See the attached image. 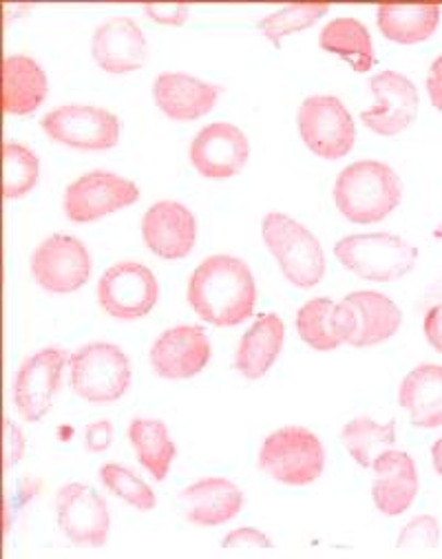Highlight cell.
I'll use <instances>...</instances> for the list:
<instances>
[{"label":"cell","instance_id":"obj_32","mask_svg":"<svg viewBox=\"0 0 442 559\" xmlns=\"http://www.w3.org/2000/svg\"><path fill=\"white\" fill-rule=\"evenodd\" d=\"M100 483L120 500L131 504L138 511H153L155 509V493L153 489L138 478L129 467L118 462H109L100 467Z\"/></svg>","mask_w":442,"mask_h":559},{"label":"cell","instance_id":"obj_19","mask_svg":"<svg viewBox=\"0 0 442 559\" xmlns=\"http://www.w3.org/2000/svg\"><path fill=\"white\" fill-rule=\"evenodd\" d=\"M222 96V88L187 73H159L153 80L157 109L175 122H193L208 116Z\"/></svg>","mask_w":442,"mask_h":559},{"label":"cell","instance_id":"obj_33","mask_svg":"<svg viewBox=\"0 0 442 559\" xmlns=\"http://www.w3.org/2000/svg\"><path fill=\"white\" fill-rule=\"evenodd\" d=\"M327 12H330L327 5H290V8L273 12L271 16H265L259 23V29L265 38L273 40L275 45H279L282 38L312 27Z\"/></svg>","mask_w":442,"mask_h":559},{"label":"cell","instance_id":"obj_25","mask_svg":"<svg viewBox=\"0 0 442 559\" xmlns=\"http://www.w3.org/2000/svg\"><path fill=\"white\" fill-rule=\"evenodd\" d=\"M45 69L29 56H8L3 64V107L8 116H32L47 98Z\"/></svg>","mask_w":442,"mask_h":559},{"label":"cell","instance_id":"obj_24","mask_svg":"<svg viewBox=\"0 0 442 559\" xmlns=\"http://www.w3.org/2000/svg\"><path fill=\"white\" fill-rule=\"evenodd\" d=\"M398 403L418 429L442 427V365H418L403 379Z\"/></svg>","mask_w":442,"mask_h":559},{"label":"cell","instance_id":"obj_40","mask_svg":"<svg viewBox=\"0 0 442 559\" xmlns=\"http://www.w3.org/2000/svg\"><path fill=\"white\" fill-rule=\"evenodd\" d=\"M427 93H429V100H431L433 109L442 114V56H438L429 67Z\"/></svg>","mask_w":442,"mask_h":559},{"label":"cell","instance_id":"obj_37","mask_svg":"<svg viewBox=\"0 0 442 559\" xmlns=\"http://www.w3.org/2000/svg\"><path fill=\"white\" fill-rule=\"evenodd\" d=\"M146 16L159 25H170V27H180L189 21V14H191V8L189 5H168V3H162V5H146L144 8Z\"/></svg>","mask_w":442,"mask_h":559},{"label":"cell","instance_id":"obj_1","mask_svg":"<svg viewBox=\"0 0 442 559\" xmlns=\"http://www.w3.org/2000/svg\"><path fill=\"white\" fill-rule=\"evenodd\" d=\"M187 297L202 321L215 328H235L254 312V276L241 259L213 254L191 274Z\"/></svg>","mask_w":442,"mask_h":559},{"label":"cell","instance_id":"obj_29","mask_svg":"<svg viewBox=\"0 0 442 559\" xmlns=\"http://www.w3.org/2000/svg\"><path fill=\"white\" fill-rule=\"evenodd\" d=\"M129 442L138 462L157 480H166L170 464L177 455V447L168 433V427L155 418H135L129 425Z\"/></svg>","mask_w":442,"mask_h":559},{"label":"cell","instance_id":"obj_12","mask_svg":"<svg viewBox=\"0 0 442 559\" xmlns=\"http://www.w3.org/2000/svg\"><path fill=\"white\" fill-rule=\"evenodd\" d=\"M56 518L62 535L80 548H103L111 535V513L88 485L71 483L56 493Z\"/></svg>","mask_w":442,"mask_h":559},{"label":"cell","instance_id":"obj_16","mask_svg":"<svg viewBox=\"0 0 442 559\" xmlns=\"http://www.w3.org/2000/svg\"><path fill=\"white\" fill-rule=\"evenodd\" d=\"M213 354L208 334L198 325H175L162 332L151 347L153 371L168 381L198 377Z\"/></svg>","mask_w":442,"mask_h":559},{"label":"cell","instance_id":"obj_38","mask_svg":"<svg viewBox=\"0 0 442 559\" xmlns=\"http://www.w3.org/2000/svg\"><path fill=\"white\" fill-rule=\"evenodd\" d=\"M25 455V436L23 431L8 418L5 420V469L10 472Z\"/></svg>","mask_w":442,"mask_h":559},{"label":"cell","instance_id":"obj_21","mask_svg":"<svg viewBox=\"0 0 442 559\" xmlns=\"http://www.w3.org/2000/svg\"><path fill=\"white\" fill-rule=\"evenodd\" d=\"M372 472V498L377 509L387 518L403 515L418 496V472L414 457L405 451L390 449L377 457Z\"/></svg>","mask_w":442,"mask_h":559},{"label":"cell","instance_id":"obj_3","mask_svg":"<svg viewBox=\"0 0 442 559\" xmlns=\"http://www.w3.org/2000/svg\"><path fill=\"white\" fill-rule=\"evenodd\" d=\"M261 237L295 288L310 290L323 282V246L303 224L284 213H268L261 224Z\"/></svg>","mask_w":442,"mask_h":559},{"label":"cell","instance_id":"obj_35","mask_svg":"<svg viewBox=\"0 0 442 559\" xmlns=\"http://www.w3.org/2000/svg\"><path fill=\"white\" fill-rule=\"evenodd\" d=\"M224 548H275L273 539L261 533L259 528H252V526H241V528H235L230 531L224 542H222Z\"/></svg>","mask_w":442,"mask_h":559},{"label":"cell","instance_id":"obj_4","mask_svg":"<svg viewBox=\"0 0 442 559\" xmlns=\"http://www.w3.org/2000/svg\"><path fill=\"white\" fill-rule=\"evenodd\" d=\"M334 254L345 270L374 284L398 282L418 261L416 246L390 233L347 235L336 241Z\"/></svg>","mask_w":442,"mask_h":559},{"label":"cell","instance_id":"obj_27","mask_svg":"<svg viewBox=\"0 0 442 559\" xmlns=\"http://www.w3.org/2000/svg\"><path fill=\"white\" fill-rule=\"evenodd\" d=\"M319 43L327 53L343 58L357 73H368L377 64L372 36L357 19L345 16L330 21L321 32Z\"/></svg>","mask_w":442,"mask_h":559},{"label":"cell","instance_id":"obj_30","mask_svg":"<svg viewBox=\"0 0 442 559\" xmlns=\"http://www.w3.org/2000/svg\"><path fill=\"white\" fill-rule=\"evenodd\" d=\"M341 442L351 460L363 469H372L377 457L396 444V423H377L372 418H354L341 431Z\"/></svg>","mask_w":442,"mask_h":559},{"label":"cell","instance_id":"obj_8","mask_svg":"<svg viewBox=\"0 0 442 559\" xmlns=\"http://www.w3.org/2000/svg\"><path fill=\"white\" fill-rule=\"evenodd\" d=\"M138 200L140 189L131 179L107 170H92L67 186L62 209L69 222L92 224L133 206Z\"/></svg>","mask_w":442,"mask_h":559},{"label":"cell","instance_id":"obj_36","mask_svg":"<svg viewBox=\"0 0 442 559\" xmlns=\"http://www.w3.org/2000/svg\"><path fill=\"white\" fill-rule=\"evenodd\" d=\"M114 423L111 420H98L84 429V447L92 453H105L114 444Z\"/></svg>","mask_w":442,"mask_h":559},{"label":"cell","instance_id":"obj_39","mask_svg":"<svg viewBox=\"0 0 442 559\" xmlns=\"http://www.w3.org/2000/svg\"><path fill=\"white\" fill-rule=\"evenodd\" d=\"M422 332H425L427 343H429L438 354H442V304L433 306V308L427 312L425 323H422Z\"/></svg>","mask_w":442,"mask_h":559},{"label":"cell","instance_id":"obj_15","mask_svg":"<svg viewBox=\"0 0 442 559\" xmlns=\"http://www.w3.org/2000/svg\"><path fill=\"white\" fill-rule=\"evenodd\" d=\"M189 159L204 179H230L248 164L250 142L239 127L230 122H213L193 138Z\"/></svg>","mask_w":442,"mask_h":559},{"label":"cell","instance_id":"obj_17","mask_svg":"<svg viewBox=\"0 0 442 559\" xmlns=\"http://www.w3.org/2000/svg\"><path fill=\"white\" fill-rule=\"evenodd\" d=\"M142 239L159 259H187L198 243V219L180 202H157L142 217Z\"/></svg>","mask_w":442,"mask_h":559},{"label":"cell","instance_id":"obj_34","mask_svg":"<svg viewBox=\"0 0 442 559\" xmlns=\"http://www.w3.org/2000/svg\"><path fill=\"white\" fill-rule=\"evenodd\" d=\"M440 542V524L433 515H416L398 535L396 548H435Z\"/></svg>","mask_w":442,"mask_h":559},{"label":"cell","instance_id":"obj_7","mask_svg":"<svg viewBox=\"0 0 442 559\" xmlns=\"http://www.w3.org/2000/svg\"><path fill=\"white\" fill-rule=\"evenodd\" d=\"M29 267L34 282L45 293L71 295L88 284L94 259L77 237L51 235L34 250Z\"/></svg>","mask_w":442,"mask_h":559},{"label":"cell","instance_id":"obj_11","mask_svg":"<svg viewBox=\"0 0 442 559\" xmlns=\"http://www.w3.org/2000/svg\"><path fill=\"white\" fill-rule=\"evenodd\" d=\"M159 299L155 274L138 261H120L105 270L98 282L100 308L118 321H138L146 317Z\"/></svg>","mask_w":442,"mask_h":559},{"label":"cell","instance_id":"obj_22","mask_svg":"<svg viewBox=\"0 0 442 559\" xmlns=\"http://www.w3.org/2000/svg\"><path fill=\"white\" fill-rule=\"evenodd\" d=\"M184 515L195 526H222L243 507L241 489L228 478H202L180 493Z\"/></svg>","mask_w":442,"mask_h":559},{"label":"cell","instance_id":"obj_5","mask_svg":"<svg viewBox=\"0 0 442 559\" xmlns=\"http://www.w3.org/2000/svg\"><path fill=\"white\" fill-rule=\"evenodd\" d=\"M323 467V442L306 427L277 429L259 449V469L279 485L308 487L321 478Z\"/></svg>","mask_w":442,"mask_h":559},{"label":"cell","instance_id":"obj_41","mask_svg":"<svg viewBox=\"0 0 442 559\" xmlns=\"http://www.w3.org/2000/svg\"><path fill=\"white\" fill-rule=\"evenodd\" d=\"M431 462H433V469L438 472V476H442V438L435 440L431 447Z\"/></svg>","mask_w":442,"mask_h":559},{"label":"cell","instance_id":"obj_13","mask_svg":"<svg viewBox=\"0 0 442 559\" xmlns=\"http://www.w3.org/2000/svg\"><path fill=\"white\" fill-rule=\"evenodd\" d=\"M67 362L62 347H45L23 360L14 381V405L21 418L38 423L49 414Z\"/></svg>","mask_w":442,"mask_h":559},{"label":"cell","instance_id":"obj_2","mask_svg":"<svg viewBox=\"0 0 442 559\" xmlns=\"http://www.w3.org/2000/svg\"><path fill=\"white\" fill-rule=\"evenodd\" d=\"M332 198L347 222L368 226L383 222L398 209L403 183L392 166L377 159H361L338 173Z\"/></svg>","mask_w":442,"mask_h":559},{"label":"cell","instance_id":"obj_28","mask_svg":"<svg viewBox=\"0 0 442 559\" xmlns=\"http://www.w3.org/2000/svg\"><path fill=\"white\" fill-rule=\"evenodd\" d=\"M381 34L398 45H418L433 36L440 23L438 5H381L377 10Z\"/></svg>","mask_w":442,"mask_h":559},{"label":"cell","instance_id":"obj_20","mask_svg":"<svg viewBox=\"0 0 442 559\" xmlns=\"http://www.w3.org/2000/svg\"><path fill=\"white\" fill-rule=\"evenodd\" d=\"M341 306L349 319V341L351 347H374L390 341L401 323V308L385 295L374 290H359L347 295Z\"/></svg>","mask_w":442,"mask_h":559},{"label":"cell","instance_id":"obj_10","mask_svg":"<svg viewBox=\"0 0 442 559\" xmlns=\"http://www.w3.org/2000/svg\"><path fill=\"white\" fill-rule=\"evenodd\" d=\"M51 142L75 151H109L120 142L116 114L92 105H62L40 122Z\"/></svg>","mask_w":442,"mask_h":559},{"label":"cell","instance_id":"obj_9","mask_svg":"<svg viewBox=\"0 0 442 559\" xmlns=\"http://www.w3.org/2000/svg\"><path fill=\"white\" fill-rule=\"evenodd\" d=\"M297 127L303 144L321 159H341L357 144V124L334 96L303 100L297 111Z\"/></svg>","mask_w":442,"mask_h":559},{"label":"cell","instance_id":"obj_26","mask_svg":"<svg viewBox=\"0 0 442 559\" xmlns=\"http://www.w3.org/2000/svg\"><path fill=\"white\" fill-rule=\"evenodd\" d=\"M297 332L312 349L332 352L349 341V319L341 304L319 297L297 312Z\"/></svg>","mask_w":442,"mask_h":559},{"label":"cell","instance_id":"obj_23","mask_svg":"<svg viewBox=\"0 0 442 559\" xmlns=\"http://www.w3.org/2000/svg\"><path fill=\"white\" fill-rule=\"evenodd\" d=\"M286 343V325L279 314H261L241 336L235 352V369L248 381H259L273 369Z\"/></svg>","mask_w":442,"mask_h":559},{"label":"cell","instance_id":"obj_6","mask_svg":"<svg viewBox=\"0 0 442 559\" xmlns=\"http://www.w3.org/2000/svg\"><path fill=\"white\" fill-rule=\"evenodd\" d=\"M73 392L94 405L120 401L131 388V360L114 343H88L69 358Z\"/></svg>","mask_w":442,"mask_h":559},{"label":"cell","instance_id":"obj_14","mask_svg":"<svg viewBox=\"0 0 442 559\" xmlns=\"http://www.w3.org/2000/svg\"><path fill=\"white\" fill-rule=\"evenodd\" d=\"M374 105L361 114V122L381 138H394L407 131L418 118V88L398 73L383 71L370 80Z\"/></svg>","mask_w":442,"mask_h":559},{"label":"cell","instance_id":"obj_18","mask_svg":"<svg viewBox=\"0 0 442 559\" xmlns=\"http://www.w3.org/2000/svg\"><path fill=\"white\" fill-rule=\"evenodd\" d=\"M92 56L103 71L111 75H124L146 64L148 43L133 19L114 16L98 25L94 32Z\"/></svg>","mask_w":442,"mask_h":559},{"label":"cell","instance_id":"obj_31","mask_svg":"<svg viewBox=\"0 0 442 559\" xmlns=\"http://www.w3.org/2000/svg\"><path fill=\"white\" fill-rule=\"evenodd\" d=\"M40 179L38 155L21 142H5L3 148V193L5 200L29 195Z\"/></svg>","mask_w":442,"mask_h":559}]
</instances>
